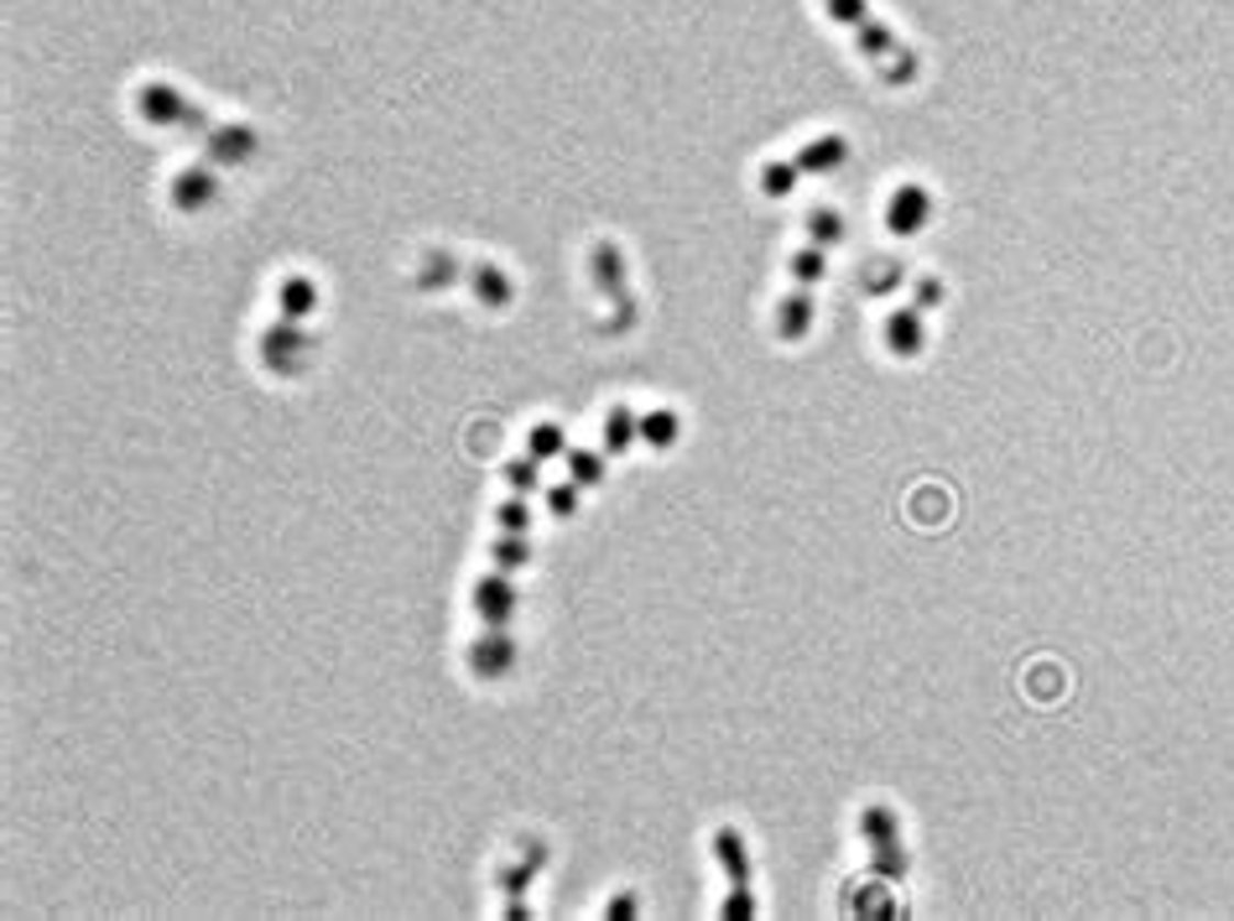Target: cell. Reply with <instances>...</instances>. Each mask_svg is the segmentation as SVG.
I'll list each match as a JSON object with an SVG mask.
<instances>
[{"label":"cell","mask_w":1234,"mask_h":921,"mask_svg":"<svg viewBox=\"0 0 1234 921\" xmlns=\"http://www.w3.org/2000/svg\"><path fill=\"white\" fill-rule=\"evenodd\" d=\"M859 833L870 843V864H876L880 880H901L907 875V848H901V823L891 807H865Z\"/></svg>","instance_id":"1"},{"label":"cell","mask_w":1234,"mask_h":921,"mask_svg":"<svg viewBox=\"0 0 1234 921\" xmlns=\"http://www.w3.org/2000/svg\"><path fill=\"white\" fill-rule=\"evenodd\" d=\"M313 349H319V339L308 334L302 323H292V318H281V323H271L260 334V359H266V370H277V375H302V365H308Z\"/></svg>","instance_id":"2"},{"label":"cell","mask_w":1234,"mask_h":921,"mask_svg":"<svg viewBox=\"0 0 1234 921\" xmlns=\"http://www.w3.org/2000/svg\"><path fill=\"white\" fill-rule=\"evenodd\" d=\"M136 110H141V120H152V125H188V131H209L203 110H193V104H188L173 84H162V79L141 84V89H136Z\"/></svg>","instance_id":"3"},{"label":"cell","mask_w":1234,"mask_h":921,"mask_svg":"<svg viewBox=\"0 0 1234 921\" xmlns=\"http://www.w3.org/2000/svg\"><path fill=\"white\" fill-rule=\"evenodd\" d=\"M516 609H521V588L511 584V573L490 568L475 584V614L485 620V630H511Z\"/></svg>","instance_id":"4"},{"label":"cell","mask_w":1234,"mask_h":921,"mask_svg":"<svg viewBox=\"0 0 1234 921\" xmlns=\"http://www.w3.org/2000/svg\"><path fill=\"white\" fill-rule=\"evenodd\" d=\"M521 662V646L511 630H485L475 646H469V672H475L479 683H500V677H511Z\"/></svg>","instance_id":"5"},{"label":"cell","mask_w":1234,"mask_h":921,"mask_svg":"<svg viewBox=\"0 0 1234 921\" xmlns=\"http://www.w3.org/2000/svg\"><path fill=\"white\" fill-rule=\"evenodd\" d=\"M203 146H209V162H214V167H245V162L260 152V131L256 125H245V120L209 125V131H203Z\"/></svg>","instance_id":"6"},{"label":"cell","mask_w":1234,"mask_h":921,"mask_svg":"<svg viewBox=\"0 0 1234 921\" xmlns=\"http://www.w3.org/2000/svg\"><path fill=\"white\" fill-rule=\"evenodd\" d=\"M933 224V193L927 188H916V182H901L897 193H891V203H886V230L901 240H912L922 235Z\"/></svg>","instance_id":"7"},{"label":"cell","mask_w":1234,"mask_h":921,"mask_svg":"<svg viewBox=\"0 0 1234 921\" xmlns=\"http://www.w3.org/2000/svg\"><path fill=\"white\" fill-rule=\"evenodd\" d=\"M167 198H173L178 214H199V209H209V203H220V173L203 167V162L199 167H182V173L173 177Z\"/></svg>","instance_id":"8"},{"label":"cell","mask_w":1234,"mask_h":921,"mask_svg":"<svg viewBox=\"0 0 1234 921\" xmlns=\"http://www.w3.org/2000/svg\"><path fill=\"white\" fill-rule=\"evenodd\" d=\"M594 281H599V292L604 297H615L620 302V329H631V318H636V308H631V292H625V255H620V245H610V240H599L594 245Z\"/></svg>","instance_id":"9"},{"label":"cell","mask_w":1234,"mask_h":921,"mask_svg":"<svg viewBox=\"0 0 1234 921\" xmlns=\"http://www.w3.org/2000/svg\"><path fill=\"white\" fill-rule=\"evenodd\" d=\"M277 313L292 318V323H308V318L319 313V281H313V276H302V271L281 276V281H277Z\"/></svg>","instance_id":"10"},{"label":"cell","mask_w":1234,"mask_h":921,"mask_svg":"<svg viewBox=\"0 0 1234 921\" xmlns=\"http://www.w3.org/2000/svg\"><path fill=\"white\" fill-rule=\"evenodd\" d=\"M469 292H475L485 308H511V302H516V281L500 271L496 260H475V266H469Z\"/></svg>","instance_id":"11"},{"label":"cell","mask_w":1234,"mask_h":921,"mask_svg":"<svg viewBox=\"0 0 1234 921\" xmlns=\"http://www.w3.org/2000/svg\"><path fill=\"white\" fill-rule=\"evenodd\" d=\"M886 349L897 354V359H912V354L927 349V329H922L916 308H901V313L886 318Z\"/></svg>","instance_id":"12"},{"label":"cell","mask_w":1234,"mask_h":921,"mask_svg":"<svg viewBox=\"0 0 1234 921\" xmlns=\"http://www.w3.org/2000/svg\"><path fill=\"white\" fill-rule=\"evenodd\" d=\"M813 318H818L813 292H808V287H797L792 297H781V308H777V334L787 339V344H797V339H808Z\"/></svg>","instance_id":"13"},{"label":"cell","mask_w":1234,"mask_h":921,"mask_svg":"<svg viewBox=\"0 0 1234 921\" xmlns=\"http://www.w3.org/2000/svg\"><path fill=\"white\" fill-rule=\"evenodd\" d=\"M599 437H604V453H610V458H625V453L641 443V417L631 412V407H610Z\"/></svg>","instance_id":"14"},{"label":"cell","mask_w":1234,"mask_h":921,"mask_svg":"<svg viewBox=\"0 0 1234 921\" xmlns=\"http://www.w3.org/2000/svg\"><path fill=\"white\" fill-rule=\"evenodd\" d=\"M714 854L724 864V875H730V890H751V859H745V839H740L735 828H719L714 833Z\"/></svg>","instance_id":"15"},{"label":"cell","mask_w":1234,"mask_h":921,"mask_svg":"<svg viewBox=\"0 0 1234 921\" xmlns=\"http://www.w3.org/2000/svg\"><path fill=\"white\" fill-rule=\"evenodd\" d=\"M563 464H568V479H574L578 490H599V485H604V474H610V453L568 448V453H563Z\"/></svg>","instance_id":"16"},{"label":"cell","mask_w":1234,"mask_h":921,"mask_svg":"<svg viewBox=\"0 0 1234 921\" xmlns=\"http://www.w3.org/2000/svg\"><path fill=\"white\" fill-rule=\"evenodd\" d=\"M677 437H682V417H677L672 407L641 412V443H646V448H677Z\"/></svg>","instance_id":"17"},{"label":"cell","mask_w":1234,"mask_h":921,"mask_svg":"<svg viewBox=\"0 0 1234 921\" xmlns=\"http://www.w3.org/2000/svg\"><path fill=\"white\" fill-rule=\"evenodd\" d=\"M844 157H849V141H844V136H818L813 146H802L797 173H834Z\"/></svg>","instance_id":"18"},{"label":"cell","mask_w":1234,"mask_h":921,"mask_svg":"<svg viewBox=\"0 0 1234 921\" xmlns=\"http://www.w3.org/2000/svg\"><path fill=\"white\" fill-rule=\"evenodd\" d=\"M526 563H532V542H526L521 531H500L496 542H490V568H500V573H511V578H516Z\"/></svg>","instance_id":"19"},{"label":"cell","mask_w":1234,"mask_h":921,"mask_svg":"<svg viewBox=\"0 0 1234 921\" xmlns=\"http://www.w3.org/2000/svg\"><path fill=\"white\" fill-rule=\"evenodd\" d=\"M526 453H532L537 464L563 458V453H568V432H563V422H537V428L526 432Z\"/></svg>","instance_id":"20"},{"label":"cell","mask_w":1234,"mask_h":921,"mask_svg":"<svg viewBox=\"0 0 1234 921\" xmlns=\"http://www.w3.org/2000/svg\"><path fill=\"white\" fill-rule=\"evenodd\" d=\"M454 276H458L454 255H448V251H427V260H422V271H418V287H422V292H438V287H448Z\"/></svg>","instance_id":"21"},{"label":"cell","mask_w":1234,"mask_h":921,"mask_svg":"<svg viewBox=\"0 0 1234 921\" xmlns=\"http://www.w3.org/2000/svg\"><path fill=\"white\" fill-rule=\"evenodd\" d=\"M537 864H542V843L532 848V859L505 864V869H500V890H505V896H526V885L537 880Z\"/></svg>","instance_id":"22"},{"label":"cell","mask_w":1234,"mask_h":921,"mask_svg":"<svg viewBox=\"0 0 1234 921\" xmlns=\"http://www.w3.org/2000/svg\"><path fill=\"white\" fill-rule=\"evenodd\" d=\"M496 531H521V536H532V506H526V495L500 500V506H496Z\"/></svg>","instance_id":"23"},{"label":"cell","mask_w":1234,"mask_h":921,"mask_svg":"<svg viewBox=\"0 0 1234 921\" xmlns=\"http://www.w3.org/2000/svg\"><path fill=\"white\" fill-rule=\"evenodd\" d=\"M823 271H829L823 245H808V251L792 255V281H797V287H813V281H823Z\"/></svg>","instance_id":"24"},{"label":"cell","mask_w":1234,"mask_h":921,"mask_svg":"<svg viewBox=\"0 0 1234 921\" xmlns=\"http://www.w3.org/2000/svg\"><path fill=\"white\" fill-rule=\"evenodd\" d=\"M537 458H532V453H521V458H511V464H505V485H511V495H532L542 485L537 479Z\"/></svg>","instance_id":"25"},{"label":"cell","mask_w":1234,"mask_h":921,"mask_svg":"<svg viewBox=\"0 0 1234 921\" xmlns=\"http://www.w3.org/2000/svg\"><path fill=\"white\" fill-rule=\"evenodd\" d=\"M808 235H813L823 251L838 245V240H844V219H838V209H813V214H808Z\"/></svg>","instance_id":"26"},{"label":"cell","mask_w":1234,"mask_h":921,"mask_svg":"<svg viewBox=\"0 0 1234 921\" xmlns=\"http://www.w3.org/2000/svg\"><path fill=\"white\" fill-rule=\"evenodd\" d=\"M578 485L574 479H568V485H553V490H542V500H547V510H553V515H558V521H574L578 515Z\"/></svg>","instance_id":"27"},{"label":"cell","mask_w":1234,"mask_h":921,"mask_svg":"<svg viewBox=\"0 0 1234 921\" xmlns=\"http://www.w3.org/2000/svg\"><path fill=\"white\" fill-rule=\"evenodd\" d=\"M792 182H797V162H771L766 173H760V188L771 198H787L792 193Z\"/></svg>","instance_id":"28"},{"label":"cell","mask_w":1234,"mask_h":921,"mask_svg":"<svg viewBox=\"0 0 1234 921\" xmlns=\"http://www.w3.org/2000/svg\"><path fill=\"white\" fill-rule=\"evenodd\" d=\"M719 911H724V917H735V921L756 917V896H751V890H730V896H724V906H719Z\"/></svg>","instance_id":"29"},{"label":"cell","mask_w":1234,"mask_h":921,"mask_svg":"<svg viewBox=\"0 0 1234 921\" xmlns=\"http://www.w3.org/2000/svg\"><path fill=\"white\" fill-rule=\"evenodd\" d=\"M937 302H943V281H937V276H922V281H916V313H922V308H937Z\"/></svg>","instance_id":"30"},{"label":"cell","mask_w":1234,"mask_h":921,"mask_svg":"<svg viewBox=\"0 0 1234 921\" xmlns=\"http://www.w3.org/2000/svg\"><path fill=\"white\" fill-rule=\"evenodd\" d=\"M636 911H641V901H636V896H631V890H625V896H615V901L604 906V917H610V921H631V917H636Z\"/></svg>","instance_id":"31"},{"label":"cell","mask_w":1234,"mask_h":921,"mask_svg":"<svg viewBox=\"0 0 1234 921\" xmlns=\"http://www.w3.org/2000/svg\"><path fill=\"white\" fill-rule=\"evenodd\" d=\"M870 281H876V292H886L891 281H901V266H876V271H870Z\"/></svg>","instance_id":"32"}]
</instances>
